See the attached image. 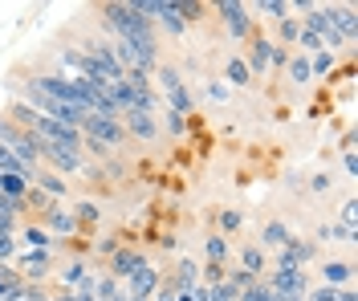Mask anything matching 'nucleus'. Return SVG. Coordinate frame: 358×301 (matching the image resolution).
<instances>
[{
  "instance_id": "nucleus-34",
  "label": "nucleus",
  "mask_w": 358,
  "mask_h": 301,
  "mask_svg": "<svg viewBox=\"0 0 358 301\" xmlns=\"http://www.w3.org/2000/svg\"><path fill=\"white\" fill-rule=\"evenodd\" d=\"M159 126H163V131H167L171 139H183V135H187V118H183V115H176V110H167Z\"/></svg>"
},
{
  "instance_id": "nucleus-24",
  "label": "nucleus",
  "mask_w": 358,
  "mask_h": 301,
  "mask_svg": "<svg viewBox=\"0 0 358 301\" xmlns=\"http://www.w3.org/2000/svg\"><path fill=\"white\" fill-rule=\"evenodd\" d=\"M171 281H176V293H192V285L200 281V265L192 260V256H179L176 273H171Z\"/></svg>"
},
{
  "instance_id": "nucleus-18",
  "label": "nucleus",
  "mask_w": 358,
  "mask_h": 301,
  "mask_svg": "<svg viewBox=\"0 0 358 301\" xmlns=\"http://www.w3.org/2000/svg\"><path fill=\"white\" fill-rule=\"evenodd\" d=\"M220 82L228 86V90H245V86H252V73H248L241 53H228V57H224V78Z\"/></svg>"
},
{
  "instance_id": "nucleus-31",
  "label": "nucleus",
  "mask_w": 358,
  "mask_h": 301,
  "mask_svg": "<svg viewBox=\"0 0 358 301\" xmlns=\"http://www.w3.org/2000/svg\"><path fill=\"white\" fill-rule=\"evenodd\" d=\"M224 281H228L236 293H245V289H252V285H261V277H252V273L241 269V265H228V277H224Z\"/></svg>"
},
{
  "instance_id": "nucleus-38",
  "label": "nucleus",
  "mask_w": 358,
  "mask_h": 301,
  "mask_svg": "<svg viewBox=\"0 0 358 301\" xmlns=\"http://www.w3.org/2000/svg\"><path fill=\"white\" fill-rule=\"evenodd\" d=\"M90 249H94V253L102 256V260H110V256L118 253V249H122V240H118V236H98V240H94Z\"/></svg>"
},
{
  "instance_id": "nucleus-46",
  "label": "nucleus",
  "mask_w": 358,
  "mask_h": 301,
  "mask_svg": "<svg viewBox=\"0 0 358 301\" xmlns=\"http://www.w3.org/2000/svg\"><path fill=\"white\" fill-rule=\"evenodd\" d=\"M342 167H346V175H350V179H358V159H355V151H346V155H342Z\"/></svg>"
},
{
  "instance_id": "nucleus-19",
  "label": "nucleus",
  "mask_w": 358,
  "mask_h": 301,
  "mask_svg": "<svg viewBox=\"0 0 358 301\" xmlns=\"http://www.w3.org/2000/svg\"><path fill=\"white\" fill-rule=\"evenodd\" d=\"M29 184H33V187H41V191L49 196V200H53V204H57L62 196H69V179H62V175H57V171H49V167H37Z\"/></svg>"
},
{
  "instance_id": "nucleus-45",
  "label": "nucleus",
  "mask_w": 358,
  "mask_h": 301,
  "mask_svg": "<svg viewBox=\"0 0 358 301\" xmlns=\"http://www.w3.org/2000/svg\"><path fill=\"white\" fill-rule=\"evenodd\" d=\"M338 224H342V228H355L358 224V204L355 200H346V208H342V216H338Z\"/></svg>"
},
{
  "instance_id": "nucleus-12",
  "label": "nucleus",
  "mask_w": 358,
  "mask_h": 301,
  "mask_svg": "<svg viewBox=\"0 0 358 301\" xmlns=\"http://www.w3.org/2000/svg\"><path fill=\"white\" fill-rule=\"evenodd\" d=\"M122 131H127V139H134V142H159L163 139L159 115H127L122 118Z\"/></svg>"
},
{
  "instance_id": "nucleus-32",
  "label": "nucleus",
  "mask_w": 358,
  "mask_h": 301,
  "mask_svg": "<svg viewBox=\"0 0 358 301\" xmlns=\"http://www.w3.org/2000/svg\"><path fill=\"white\" fill-rule=\"evenodd\" d=\"M24 191H29V179H21V175H0V196L24 200Z\"/></svg>"
},
{
  "instance_id": "nucleus-13",
  "label": "nucleus",
  "mask_w": 358,
  "mask_h": 301,
  "mask_svg": "<svg viewBox=\"0 0 358 301\" xmlns=\"http://www.w3.org/2000/svg\"><path fill=\"white\" fill-rule=\"evenodd\" d=\"M159 281H163V273H159L155 265H143L134 277L122 281V293L127 298H143V301H151L155 298V289H159Z\"/></svg>"
},
{
  "instance_id": "nucleus-15",
  "label": "nucleus",
  "mask_w": 358,
  "mask_h": 301,
  "mask_svg": "<svg viewBox=\"0 0 358 301\" xmlns=\"http://www.w3.org/2000/svg\"><path fill=\"white\" fill-rule=\"evenodd\" d=\"M330 24L338 29V37H342L346 45H355V37H358V8H355V4H330Z\"/></svg>"
},
{
  "instance_id": "nucleus-26",
  "label": "nucleus",
  "mask_w": 358,
  "mask_h": 301,
  "mask_svg": "<svg viewBox=\"0 0 358 301\" xmlns=\"http://www.w3.org/2000/svg\"><path fill=\"white\" fill-rule=\"evenodd\" d=\"M69 212L78 216V224H82V228H86V224H102V216H106V208H102L98 200H78Z\"/></svg>"
},
{
  "instance_id": "nucleus-11",
  "label": "nucleus",
  "mask_w": 358,
  "mask_h": 301,
  "mask_svg": "<svg viewBox=\"0 0 358 301\" xmlns=\"http://www.w3.org/2000/svg\"><path fill=\"white\" fill-rule=\"evenodd\" d=\"M143 265H151L147 253H143V249H134V244H122V249L106 260V273H110L114 281H127V277H134Z\"/></svg>"
},
{
  "instance_id": "nucleus-7",
  "label": "nucleus",
  "mask_w": 358,
  "mask_h": 301,
  "mask_svg": "<svg viewBox=\"0 0 358 301\" xmlns=\"http://www.w3.org/2000/svg\"><path fill=\"white\" fill-rule=\"evenodd\" d=\"M78 131H82V135H90V139H98L102 147H106V151H114V155H118V151L127 147V131H122V122H118V118H98V115H86Z\"/></svg>"
},
{
  "instance_id": "nucleus-17",
  "label": "nucleus",
  "mask_w": 358,
  "mask_h": 301,
  "mask_svg": "<svg viewBox=\"0 0 358 301\" xmlns=\"http://www.w3.org/2000/svg\"><path fill=\"white\" fill-rule=\"evenodd\" d=\"M293 232L285 220H265L261 224V232H257V244L265 249V253H277V249H285V240H289Z\"/></svg>"
},
{
  "instance_id": "nucleus-5",
  "label": "nucleus",
  "mask_w": 358,
  "mask_h": 301,
  "mask_svg": "<svg viewBox=\"0 0 358 301\" xmlns=\"http://www.w3.org/2000/svg\"><path fill=\"white\" fill-rule=\"evenodd\" d=\"M261 281L268 285L273 298H301V301H306V293H310V285H313V277L306 269H268Z\"/></svg>"
},
{
  "instance_id": "nucleus-47",
  "label": "nucleus",
  "mask_w": 358,
  "mask_h": 301,
  "mask_svg": "<svg viewBox=\"0 0 358 301\" xmlns=\"http://www.w3.org/2000/svg\"><path fill=\"white\" fill-rule=\"evenodd\" d=\"M338 301H358V293H355V285H350V289H342V293H338Z\"/></svg>"
},
{
  "instance_id": "nucleus-16",
  "label": "nucleus",
  "mask_w": 358,
  "mask_h": 301,
  "mask_svg": "<svg viewBox=\"0 0 358 301\" xmlns=\"http://www.w3.org/2000/svg\"><path fill=\"white\" fill-rule=\"evenodd\" d=\"M236 265L248 269L252 277H265L268 273V253L257 244V240H245V244H236Z\"/></svg>"
},
{
  "instance_id": "nucleus-8",
  "label": "nucleus",
  "mask_w": 358,
  "mask_h": 301,
  "mask_svg": "<svg viewBox=\"0 0 358 301\" xmlns=\"http://www.w3.org/2000/svg\"><path fill=\"white\" fill-rule=\"evenodd\" d=\"M37 224H41L49 236H57V240H78L82 236V224H78V216L62 204H49V208L37 216Z\"/></svg>"
},
{
  "instance_id": "nucleus-4",
  "label": "nucleus",
  "mask_w": 358,
  "mask_h": 301,
  "mask_svg": "<svg viewBox=\"0 0 358 301\" xmlns=\"http://www.w3.org/2000/svg\"><path fill=\"white\" fill-rule=\"evenodd\" d=\"M317 253H322V244H313L306 236H289L285 249L268 253V269H306L310 260H317Z\"/></svg>"
},
{
  "instance_id": "nucleus-14",
  "label": "nucleus",
  "mask_w": 358,
  "mask_h": 301,
  "mask_svg": "<svg viewBox=\"0 0 358 301\" xmlns=\"http://www.w3.org/2000/svg\"><path fill=\"white\" fill-rule=\"evenodd\" d=\"M268 49H273V37H265V33H252V37H248V53H241V57H245L252 82L268 73Z\"/></svg>"
},
{
  "instance_id": "nucleus-44",
  "label": "nucleus",
  "mask_w": 358,
  "mask_h": 301,
  "mask_svg": "<svg viewBox=\"0 0 358 301\" xmlns=\"http://www.w3.org/2000/svg\"><path fill=\"white\" fill-rule=\"evenodd\" d=\"M208 98H212V102H232V90L224 86L220 78H208Z\"/></svg>"
},
{
  "instance_id": "nucleus-36",
  "label": "nucleus",
  "mask_w": 358,
  "mask_h": 301,
  "mask_svg": "<svg viewBox=\"0 0 358 301\" xmlns=\"http://www.w3.org/2000/svg\"><path fill=\"white\" fill-rule=\"evenodd\" d=\"M17 285H21V273H17L13 265H0V301L8 298V293H13Z\"/></svg>"
},
{
  "instance_id": "nucleus-10",
  "label": "nucleus",
  "mask_w": 358,
  "mask_h": 301,
  "mask_svg": "<svg viewBox=\"0 0 358 301\" xmlns=\"http://www.w3.org/2000/svg\"><path fill=\"white\" fill-rule=\"evenodd\" d=\"M355 260H342V256H326L317 265V285H330V289H350L355 285Z\"/></svg>"
},
{
  "instance_id": "nucleus-20",
  "label": "nucleus",
  "mask_w": 358,
  "mask_h": 301,
  "mask_svg": "<svg viewBox=\"0 0 358 301\" xmlns=\"http://www.w3.org/2000/svg\"><path fill=\"white\" fill-rule=\"evenodd\" d=\"M17 244H21V249H49V253H53V236H49L37 220H21V228H17Z\"/></svg>"
},
{
  "instance_id": "nucleus-9",
  "label": "nucleus",
  "mask_w": 358,
  "mask_h": 301,
  "mask_svg": "<svg viewBox=\"0 0 358 301\" xmlns=\"http://www.w3.org/2000/svg\"><path fill=\"white\" fill-rule=\"evenodd\" d=\"M82 151H69V147H57V142H41V167H49V171H57L62 179H69V175H78L82 171Z\"/></svg>"
},
{
  "instance_id": "nucleus-27",
  "label": "nucleus",
  "mask_w": 358,
  "mask_h": 301,
  "mask_svg": "<svg viewBox=\"0 0 358 301\" xmlns=\"http://www.w3.org/2000/svg\"><path fill=\"white\" fill-rule=\"evenodd\" d=\"M216 228H220V236H236V232L245 228V212L241 208H220L216 212Z\"/></svg>"
},
{
  "instance_id": "nucleus-23",
  "label": "nucleus",
  "mask_w": 358,
  "mask_h": 301,
  "mask_svg": "<svg viewBox=\"0 0 358 301\" xmlns=\"http://www.w3.org/2000/svg\"><path fill=\"white\" fill-rule=\"evenodd\" d=\"M228 256H232L228 236H220V232H208V236H203V260H212V265H228Z\"/></svg>"
},
{
  "instance_id": "nucleus-28",
  "label": "nucleus",
  "mask_w": 358,
  "mask_h": 301,
  "mask_svg": "<svg viewBox=\"0 0 358 301\" xmlns=\"http://www.w3.org/2000/svg\"><path fill=\"white\" fill-rule=\"evenodd\" d=\"M297 33H301V21H297V17H285V21H277V37H273V45L293 49V45H297Z\"/></svg>"
},
{
  "instance_id": "nucleus-37",
  "label": "nucleus",
  "mask_w": 358,
  "mask_h": 301,
  "mask_svg": "<svg viewBox=\"0 0 358 301\" xmlns=\"http://www.w3.org/2000/svg\"><path fill=\"white\" fill-rule=\"evenodd\" d=\"M224 277H228V265H212V260H203L200 265V281L203 285H220Z\"/></svg>"
},
{
  "instance_id": "nucleus-30",
  "label": "nucleus",
  "mask_w": 358,
  "mask_h": 301,
  "mask_svg": "<svg viewBox=\"0 0 358 301\" xmlns=\"http://www.w3.org/2000/svg\"><path fill=\"white\" fill-rule=\"evenodd\" d=\"M338 66V53H330V49H317L310 57V78H326V73H334Z\"/></svg>"
},
{
  "instance_id": "nucleus-43",
  "label": "nucleus",
  "mask_w": 358,
  "mask_h": 301,
  "mask_svg": "<svg viewBox=\"0 0 358 301\" xmlns=\"http://www.w3.org/2000/svg\"><path fill=\"white\" fill-rule=\"evenodd\" d=\"M289 57H293V49L273 45V49H268V70H285V66H289Z\"/></svg>"
},
{
  "instance_id": "nucleus-42",
  "label": "nucleus",
  "mask_w": 358,
  "mask_h": 301,
  "mask_svg": "<svg viewBox=\"0 0 358 301\" xmlns=\"http://www.w3.org/2000/svg\"><path fill=\"white\" fill-rule=\"evenodd\" d=\"M330 187H334V175H330V171H317V175H310V191H313V196H326Z\"/></svg>"
},
{
  "instance_id": "nucleus-21",
  "label": "nucleus",
  "mask_w": 358,
  "mask_h": 301,
  "mask_svg": "<svg viewBox=\"0 0 358 301\" xmlns=\"http://www.w3.org/2000/svg\"><path fill=\"white\" fill-rule=\"evenodd\" d=\"M90 298L94 301H118V298H127V293H122V281H114L106 269H98V273H94V289H90Z\"/></svg>"
},
{
  "instance_id": "nucleus-6",
  "label": "nucleus",
  "mask_w": 358,
  "mask_h": 301,
  "mask_svg": "<svg viewBox=\"0 0 358 301\" xmlns=\"http://www.w3.org/2000/svg\"><path fill=\"white\" fill-rule=\"evenodd\" d=\"M53 265H57V253H49V249H21L13 269L21 273L24 285H45L49 273H53Z\"/></svg>"
},
{
  "instance_id": "nucleus-35",
  "label": "nucleus",
  "mask_w": 358,
  "mask_h": 301,
  "mask_svg": "<svg viewBox=\"0 0 358 301\" xmlns=\"http://www.w3.org/2000/svg\"><path fill=\"white\" fill-rule=\"evenodd\" d=\"M127 171H131V167L118 159V155H110V159L102 163V179H110V184H122V179H127Z\"/></svg>"
},
{
  "instance_id": "nucleus-2",
  "label": "nucleus",
  "mask_w": 358,
  "mask_h": 301,
  "mask_svg": "<svg viewBox=\"0 0 358 301\" xmlns=\"http://www.w3.org/2000/svg\"><path fill=\"white\" fill-rule=\"evenodd\" d=\"M94 273H98V269H90L86 256H66V260L53 265L49 281H53L57 293H90V289H94Z\"/></svg>"
},
{
  "instance_id": "nucleus-3",
  "label": "nucleus",
  "mask_w": 358,
  "mask_h": 301,
  "mask_svg": "<svg viewBox=\"0 0 358 301\" xmlns=\"http://www.w3.org/2000/svg\"><path fill=\"white\" fill-rule=\"evenodd\" d=\"M212 13L220 17L228 41H236V45H248V37L257 33V21H252L248 4H241V0H216V4H212Z\"/></svg>"
},
{
  "instance_id": "nucleus-29",
  "label": "nucleus",
  "mask_w": 358,
  "mask_h": 301,
  "mask_svg": "<svg viewBox=\"0 0 358 301\" xmlns=\"http://www.w3.org/2000/svg\"><path fill=\"white\" fill-rule=\"evenodd\" d=\"M285 70H289V82H293V86H310V82H313V78H310V57H306V53H293Z\"/></svg>"
},
{
  "instance_id": "nucleus-22",
  "label": "nucleus",
  "mask_w": 358,
  "mask_h": 301,
  "mask_svg": "<svg viewBox=\"0 0 358 301\" xmlns=\"http://www.w3.org/2000/svg\"><path fill=\"white\" fill-rule=\"evenodd\" d=\"M248 13H252V21L265 17L268 24H277L289 17V0H257V4H248Z\"/></svg>"
},
{
  "instance_id": "nucleus-39",
  "label": "nucleus",
  "mask_w": 358,
  "mask_h": 301,
  "mask_svg": "<svg viewBox=\"0 0 358 301\" xmlns=\"http://www.w3.org/2000/svg\"><path fill=\"white\" fill-rule=\"evenodd\" d=\"M208 301H241V293L228 281H220V285H208Z\"/></svg>"
},
{
  "instance_id": "nucleus-40",
  "label": "nucleus",
  "mask_w": 358,
  "mask_h": 301,
  "mask_svg": "<svg viewBox=\"0 0 358 301\" xmlns=\"http://www.w3.org/2000/svg\"><path fill=\"white\" fill-rule=\"evenodd\" d=\"M21 253V244H17V236H0V265H13Z\"/></svg>"
},
{
  "instance_id": "nucleus-1",
  "label": "nucleus",
  "mask_w": 358,
  "mask_h": 301,
  "mask_svg": "<svg viewBox=\"0 0 358 301\" xmlns=\"http://www.w3.org/2000/svg\"><path fill=\"white\" fill-rule=\"evenodd\" d=\"M155 82L159 90H163V98H167V110H176V115H192L196 110V98H192V90H187V78L179 73V66H171V61H163L155 70Z\"/></svg>"
},
{
  "instance_id": "nucleus-25",
  "label": "nucleus",
  "mask_w": 358,
  "mask_h": 301,
  "mask_svg": "<svg viewBox=\"0 0 358 301\" xmlns=\"http://www.w3.org/2000/svg\"><path fill=\"white\" fill-rule=\"evenodd\" d=\"M326 240H342V244H350V249H355V244H358V232L355 228H342L338 220H326V224L317 228V236H313V244H326Z\"/></svg>"
},
{
  "instance_id": "nucleus-41",
  "label": "nucleus",
  "mask_w": 358,
  "mask_h": 301,
  "mask_svg": "<svg viewBox=\"0 0 358 301\" xmlns=\"http://www.w3.org/2000/svg\"><path fill=\"white\" fill-rule=\"evenodd\" d=\"M338 293H342V289H330V285H317V281H313L306 301H338Z\"/></svg>"
},
{
  "instance_id": "nucleus-33",
  "label": "nucleus",
  "mask_w": 358,
  "mask_h": 301,
  "mask_svg": "<svg viewBox=\"0 0 358 301\" xmlns=\"http://www.w3.org/2000/svg\"><path fill=\"white\" fill-rule=\"evenodd\" d=\"M179 17H183V24H200L203 13H208V4H196V0H176Z\"/></svg>"
}]
</instances>
